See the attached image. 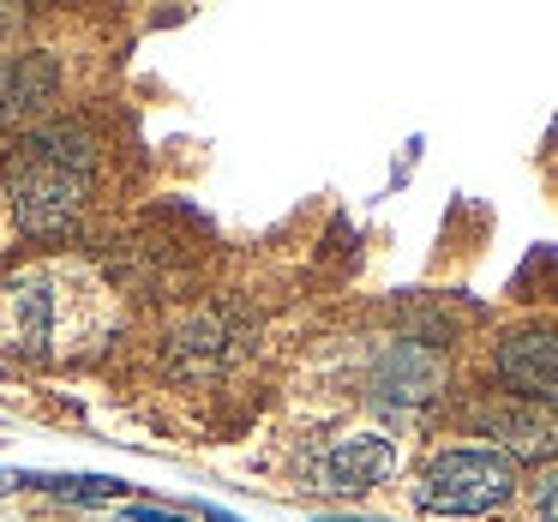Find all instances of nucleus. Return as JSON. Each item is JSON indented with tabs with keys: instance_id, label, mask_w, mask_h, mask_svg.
Returning a JSON list of instances; mask_svg holds the SVG:
<instances>
[{
	"instance_id": "f257e3e1",
	"label": "nucleus",
	"mask_w": 558,
	"mask_h": 522,
	"mask_svg": "<svg viewBox=\"0 0 558 522\" xmlns=\"http://www.w3.org/2000/svg\"><path fill=\"white\" fill-rule=\"evenodd\" d=\"M102 150L85 121H43L13 138L7 150V198L31 241L61 246L85 229L90 193H97Z\"/></svg>"
},
{
	"instance_id": "f03ea898",
	"label": "nucleus",
	"mask_w": 558,
	"mask_h": 522,
	"mask_svg": "<svg viewBox=\"0 0 558 522\" xmlns=\"http://www.w3.org/2000/svg\"><path fill=\"white\" fill-rule=\"evenodd\" d=\"M522 486V469L498 457L493 445H450L414 474V510L426 517H486V510L510 505Z\"/></svg>"
},
{
	"instance_id": "7ed1b4c3",
	"label": "nucleus",
	"mask_w": 558,
	"mask_h": 522,
	"mask_svg": "<svg viewBox=\"0 0 558 522\" xmlns=\"http://www.w3.org/2000/svg\"><path fill=\"white\" fill-rule=\"evenodd\" d=\"M450 385V361L433 337H397L373 354L366 373V402L385 414H426Z\"/></svg>"
},
{
	"instance_id": "20e7f679",
	"label": "nucleus",
	"mask_w": 558,
	"mask_h": 522,
	"mask_svg": "<svg viewBox=\"0 0 558 522\" xmlns=\"http://www.w3.org/2000/svg\"><path fill=\"white\" fill-rule=\"evenodd\" d=\"M462 421L481 438H493L498 457L522 462H558V409L534 397H510V390H481L462 409Z\"/></svg>"
},
{
	"instance_id": "39448f33",
	"label": "nucleus",
	"mask_w": 558,
	"mask_h": 522,
	"mask_svg": "<svg viewBox=\"0 0 558 522\" xmlns=\"http://www.w3.org/2000/svg\"><path fill=\"white\" fill-rule=\"evenodd\" d=\"M66 78L61 61L49 49H19L0 54V133H31L49 121V109L61 102Z\"/></svg>"
},
{
	"instance_id": "423d86ee",
	"label": "nucleus",
	"mask_w": 558,
	"mask_h": 522,
	"mask_svg": "<svg viewBox=\"0 0 558 522\" xmlns=\"http://www.w3.org/2000/svg\"><path fill=\"white\" fill-rule=\"evenodd\" d=\"M493 378L510 397H534L558 409V325H522L493 342Z\"/></svg>"
},
{
	"instance_id": "0eeeda50",
	"label": "nucleus",
	"mask_w": 558,
	"mask_h": 522,
	"mask_svg": "<svg viewBox=\"0 0 558 522\" xmlns=\"http://www.w3.org/2000/svg\"><path fill=\"white\" fill-rule=\"evenodd\" d=\"M390 469H397V445H390L385 433L337 438V445H325L306 462V474H313L325 493H366V486L390 481Z\"/></svg>"
},
{
	"instance_id": "6e6552de",
	"label": "nucleus",
	"mask_w": 558,
	"mask_h": 522,
	"mask_svg": "<svg viewBox=\"0 0 558 522\" xmlns=\"http://www.w3.org/2000/svg\"><path fill=\"white\" fill-rule=\"evenodd\" d=\"M229 354H234V325H229V313H217V306H210V313H193L169 337L174 373H217Z\"/></svg>"
},
{
	"instance_id": "1a4fd4ad",
	"label": "nucleus",
	"mask_w": 558,
	"mask_h": 522,
	"mask_svg": "<svg viewBox=\"0 0 558 522\" xmlns=\"http://www.w3.org/2000/svg\"><path fill=\"white\" fill-rule=\"evenodd\" d=\"M7 325H13V342L31 354H43L54 342V277L31 270L7 289Z\"/></svg>"
},
{
	"instance_id": "9d476101",
	"label": "nucleus",
	"mask_w": 558,
	"mask_h": 522,
	"mask_svg": "<svg viewBox=\"0 0 558 522\" xmlns=\"http://www.w3.org/2000/svg\"><path fill=\"white\" fill-rule=\"evenodd\" d=\"M529 505H534V522H558V469H546L541 481H534Z\"/></svg>"
}]
</instances>
